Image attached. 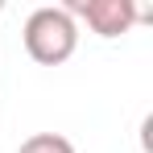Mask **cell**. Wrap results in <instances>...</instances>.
Returning <instances> with one entry per match:
<instances>
[{
    "instance_id": "6da1fadb",
    "label": "cell",
    "mask_w": 153,
    "mask_h": 153,
    "mask_svg": "<svg viewBox=\"0 0 153 153\" xmlns=\"http://www.w3.org/2000/svg\"><path fill=\"white\" fill-rule=\"evenodd\" d=\"M21 37H25V54L33 62H42V66H58V62H66L79 46V21L66 13V8H33L29 13L25 29H21Z\"/></svg>"
},
{
    "instance_id": "7a4b0ae2",
    "label": "cell",
    "mask_w": 153,
    "mask_h": 153,
    "mask_svg": "<svg viewBox=\"0 0 153 153\" xmlns=\"http://www.w3.org/2000/svg\"><path fill=\"white\" fill-rule=\"evenodd\" d=\"M75 21H87L91 33H100V37H120L128 29L137 25L145 13L132 4V0H71V4H62Z\"/></svg>"
},
{
    "instance_id": "3957f363",
    "label": "cell",
    "mask_w": 153,
    "mask_h": 153,
    "mask_svg": "<svg viewBox=\"0 0 153 153\" xmlns=\"http://www.w3.org/2000/svg\"><path fill=\"white\" fill-rule=\"evenodd\" d=\"M17 153H75V145L62 137V132H33L21 141Z\"/></svg>"
},
{
    "instance_id": "277c9868",
    "label": "cell",
    "mask_w": 153,
    "mask_h": 153,
    "mask_svg": "<svg viewBox=\"0 0 153 153\" xmlns=\"http://www.w3.org/2000/svg\"><path fill=\"white\" fill-rule=\"evenodd\" d=\"M0 13H4V4H0Z\"/></svg>"
}]
</instances>
